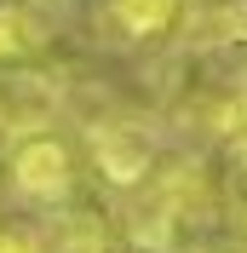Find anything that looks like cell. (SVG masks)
<instances>
[{"label":"cell","instance_id":"1","mask_svg":"<svg viewBox=\"0 0 247 253\" xmlns=\"http://www.w3.org/2000/svg\"><path fill=\"white\" fill-rule=\"evenodd\" d=\"M86 161H92L98 184L121 202V196H138L155 173H161V156H167V132L161 121L150 115H132V110H109L86 126Z\"/></svg>","mask_w":247,"mask_h":253},{"label":"cell","instance_id":"2","mask_svg":"<svg viewBox=\"0 0 247 253\" xmlns=\"http://www.w3.org/2000/svg\"><path fill=\"white\" fill-rule=\"evenodd\" d=\"M0 173L12 202L35 207V213H58L81 196V156L63 132H23V138H6L0 150Z\"/></svg>","mask_w":247,"mask_h":253},{"label":"cell","instance_id":"3","mask_svg":"<svg viewBox=\"0 0 247 253\" xmlns=\"http://www.w3.org/2000/svg\"><path fill=\"white\" fill-rule=\"evenodd\" d=\"M69 104V81L52 63H6L0 69V144L23 132H52Z\"/></svg>","mask_w":247,"mask_h":253},{"label":"cell","instance_id":"4","mask_svg":"<svg viewBox=\"0 0 247 253\" xmlns=\"http://www.w3.org/2000/svg\"><path fill=\"white\" fill-rule=\"evenodd\" d=\"M190 0H98V35L121 52H167L184 41Z\"/></svg>","mask_w":247,"mask_h":253},{"label":"cell","instance_id":"5","mask_svg":"<svg viewBox=\"0 0 247 253\" xmlns=\"http://www.w3.org/2000/svg\"><path fill=\"white\" fill-rule=\"evenodd\" d=\"M52 46V23L17 0H0V69L6 63H41Z\"/></svg>","mask_w":247,"mask_h":253},{"label":"cell","instance_id":"6","mask_svg":"<svg viewBox=\"0 0 247 253\" xmlns=\"http://www.w3.org/2000/svg\"><path fill=\"white\" fill-rule=\"evenodd\" d=\"M0 253H52L46 230H17V224H0Z\"/></svg>","mask_w":247,"mask_h":253},{"label":"cell","instance_id":"7","mask_svg":"<svg viewBox=\"0 0 247 253\" xmlns=\"http://www.w3.org/2000/svg\"><path fill=\"white\" fill-rule=\"evenodd\" d=\"M17 6H29V12H41L46 23H58V17L75 12V0H17Z\"/></svg>","mask_w":247,"mask_h":253},{"label":"cell","instance_id":"8","mask_svg":"<svg viewBox=\"0 0 247 253\" xmlns=\"http://www.w3.org/2000/svg\"><path fill=\"white\" fill-rule=\"evenodd\" d=\"M190 6H207V0H190Z\"/></svg>","mask_w":247,"mask_h":253},{"label":"cell","instance_id":"9","mask_svg":"<svg viewBox=\"0 0 247 253\" xmlns=\"http://www.w3.org/2000/svg\"><path fill=\"white\" fill-rule=\"evenodd\" d=\"M0 150H6V144H0Z\"/></svg>","mask_w":247,"mask_h":253},{"label":"cell","instance_id":"10","mask_svg":"<svg viewBox=\"0 0 247 253\" xmlns=\"http://www.w3.org/2000/svg\"><path fill=\"white\" fill-rule=\"evenodd\" d=\"M0 224H6V219H0Z\"/></svg>","mask_w":247,"mask_h":253}]
</instances>
